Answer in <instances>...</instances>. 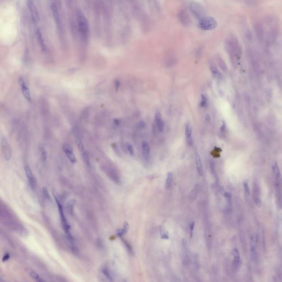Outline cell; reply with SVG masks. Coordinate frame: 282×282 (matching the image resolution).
I'll return each mask as SVG.
<instances>
[{
	"label": "cell",
	"instance_id": "cell-41",
	"mask_svg": "<svg viewBox=\"0 0 282 282\" xmlns=\"http://www.w3.org/2000/svg\"><path fill=\"white\" fill-rule=\"evenodd\" d=\"M206 120H207V121H209V120H210V116L208 115H207L206 116Z\"/></svg>",
	"mask_w": 282,
	"mask_h": 282
},
{
	"label": "cell",
	"instance_id": "cell-33",
	"mask_svg": "<svg viewBox=\"0 0 282 282\" xmlns=\"http://www.w3.org/2000/svg\"><path fill=\"white\" fill-rule=\"evenodd\" d=\"M207 104V99L206 97L204 94H202L200 106L202 108H204V107H206Z\"/></svg>",
	"mask_w": 282,
	"mask_h": 282
},
{
	"label": "cell",
	"instance_id": "cell-36",
	"mask_svg": "<svg viewBox=\"0 0 282 282\" xmlns=\"http://www.w3.org/2000/svg\"><path fill=\"white\" fill-rule=\"evenodd\" d=\"M243 186H244V189L245 192L246 193L247 195H250V189L249 186H248V184L246 182H244V184H243Z\"/></svg>",
	"mask_w": 282,
	"mask_h": 282
},
{
	"label": "cell",
	"instance_id": "cell-5",
	"mask_svg": "<svg viewBox=\"0 0 282 282\" xmlns=\"http://www.w3.org/2000/svg\"><path fill=\"white\" fill-rule=\"evenodd\" d=\"M1 147L3 157L6 160H10L12 157V151L11 147L8 143V141L5 137H3L1 139Z\"/></svg>",
	"mask_w": 282,
	"mask_h": 282
},
{
	"label": "cell",
	"instance_id": "cell-1",
	"mask_svg": "<svg viewBox=\"0 0 282 282\" xmlns=\"http://www.w3.org/2000/svg\"><path fill=\"white\" fill-rule=\"evenodd\" d=\"M54 198L55 201H56V203L57 204V208H58L59 211V214H60L61 222L62 225H63V230L65 231L66 234L67 239L68 240V242L70 243V245H75L74 238H73L72 234L70 233V225L69 224L68 221L66 219L65 214H64L63 205H62V204H61L60 201L57 199V197L55 196H54Z\"/></svg>",
	"mask_w": 282,
	"mask_h": 282
},
{
	"label": "cell",
	"instance_id": "cell-19",
	"mask_svg": "<svg viewBox=\"0 0 282 282\" xmlns=\"http://www.w3.org/2000/svg\"><path fill=\"white\" fill-rule=\"evenodd\" d=\"M198 192V185H196L195 186L193 187L192 190L189 193V200L191 203H192L194 201H195L196 199L197 198V194Z\"/></svg>",
	"mask_w": 282,
	"mask_h": 282
},
{
	"label": "cell",
	"instance_id": "cell-12",
	"mask_svg": "<svg viewBox=\"0 0 282 282\" xmlns=\"http://www.w3.org/2000/svg\"><path fill=\"white\" fill-rule=\"evenodd\" d=\"M155 122L157 126L158 130L160 132H163L164 129V122L163 121L162 115L159 112H157L155 114Z\"/></svg>",
	"mask_w": 282,
	"mask_h": 282
},
{
	"label": "cell",
	"instance_id": "cell-27",
	"mask_svg": "<svg viewBox=\"0 0 282 282\" xmlns=\"http://www.w3.org/2000/svg\"><path fill=\"white\" fill-rule=\"evenodd\" d=\"M29 274L30 275V277H32L33 280H35V281H36V282H40L45 281V280H43V279L37 273H36L35 272L31 271L29 272Z\"/></svg>",
	"mask_w": 282,
	"mask_h": 282
},
{
	"label": "cell",
	"instance_id": "cell-26",
	"mask_svg": "<svg viewBox=\"0 0 282 282\" xmlns=\"http://www.w3.org/2000/svg\"><path fill=\"white\" fill-rule=\"evenodd\" d=\"M76 204V201L74 200H71L67 202V209L69 214L73 215L74 213V206Z\"/></svg>",
	"mask_w": 282,
	"mask_h": 282
},
{
	"label": "cell",
	"instance_id": "cell-10",
	"mask_svg": "<svg viewBox=\"0 0 282 282\" xmlns=\"http://www.w3.org/2000/svg\"><path fill=\"white\" fill-rule=\"evenodd\" d=\"M77 145H78L79 149L81 152L82 155V158H83V159L84 163L88 168H90V162L89 155L88 154L86 150L84 148V146H83V144L82 143V142L80 139H78L77 141Z\"/></svg>",
	"mask_w": 282,
	"mask_h": 282
},
{
	"label": "cell",
	"instance_id": "cell-21",
	"mask_svg": "<svg viewBox=\"0 0 282 282\" xmlns=\"http://www.w3.org/2000/svg\"><path fill=\"white\" fill-rule=\"evenodd\" d=\"M210 69L211 70L212 74L213 77L217 79H220L222 78V74L220 73L219 71L218 70L217 67L214 65H211L210 66Z\"/></svg>",
	"mask_w": 282,
	"mask_h": 282
},
{
	"label": "cell",
	"instance_id": "cell-40",
	"mask_svg": "<svg viewBox=\"0 0 282 282\" xmlns=\"http://www.w3.org/2000/svg\"><path fill=\"white\" fill-rule=\"evenodd\" d=\"M139 127L141 128H144L146 126V123L144 122V121L143 120H141L139 123Z\"/></svg>",
	"mask_w": 282,
	"mask_h": 282
},
{
	"label": "cell",
	"instance_id": "cell-13",
	"mask_svg": "<svg viewBox=\"0 0 282 282\" xmlns=\"http://www.w3.org/2000/svg\"><path fill=\"white\" fill-rule=\"evenodd\" d=\"M195 162L196 166L197 171L198 175L200 176H202L204 174L203 165H202L200 155L197 152H196L195 154Z\"/></svg>",
	"mask_w": 282,
	"mask_h": 282
},
{
	"label": "cell",
	"instance_id": "cell-34",
	"mask_svg": "<svg viewBox=\"0 0 282 282\" xmlns=\"http://www.w3.org/2000/svg\"><path fill=\"white\" fill-rule=\"evenodd\" d=\"M126 148L128 149V151L129 154L131 156H133L134 155V149H133V147L131 144L130 143H127L126 144Z\"/></svg>",
	"mask_w": 282,
	"mask_h": 282
},
{
	"label": "cell",
	"instance_id": "cell-7",
	"mask_svg": "<svg viewBox=\"0 0 282 282\" xmlns=\"http://www.w3.org/2000/svg\"><path fill=\"white\" fill-rule=\"evenodd\" d=\"M25 175L28 178L30 187L33 190H35L36 187V179L33 175L30 166L28 165L25 166Z\"/></svg>",
	"mask_w": 282,
	"mask_h": 282
},
{
	"label": "cell",
	"instance_id": "cell-30",
	"mask_svg": "<svg viewBox=\"0 0 282 282\" xmlns=\"http://www.w3.org/2000/svg\"><path fill=\"white\" fill-rule=\"evenodd\" d=\"M122 242H124V244H125V247L127 249V250H128V252L129 253V254L131 255H133L134 253H133V249H132V247L131 246L130 244L126 240H124V239H122Z\"/></svg>",
	"mask_w": 282,
	"mask_h": 282
},
{
	"label": "cell",
	"instance_id": "cell-2",
	"mask_svg": "<svg viewBox=\"0 0 282 282\" xmlns=\"http://www.w3.org/2000/svg\"><path fill=\"white\" fill-rule=\"evenodd\" d=\"M77 19L81 35L84 39H87L89 34V25L86 17L80 10L77 11Z\"/></svg>",
	"mask_w": 282,
	"mask_h": 282
},
{
	"label": "cell",
	"instance_id": "cell-25",
	"mask_svg": "<svg viewBox=\"0 0 282 282\" xmlns=\"http://www.w3.org/2000/svg\"><path fill=\"white\" fill-rule=\"evenodd\" d=\"M101 272L103 274V275H104V276L108 279V280H109V281H111V282H112L114 281V280H113V278H112V276L111 275V273L109 271L107 267H104L102 269H101Z\"/></svg>",
	"mask_w": 282,
	"mask_h": 282
},
{
	"label": "cell",
	"instance_id": "cell-37",
	"mask_svg": "<svg viewBox=\"0 0 282 282\" xmlns=\"http://www.w3.org/2000/svg\"><path fill=\"white\" fill-rule=\"evenodd\" d=\"M120 85H121V83H120L119 79H116L114 82V86L116 91H117L119 89Z\"/></svg>",
	"mask_w": 282,
	"mask_h": 282
},
{
	"label": "cell",
	"instance_id": "cell-20",
	"mask_svg": "<svg viewBox=\"0 0 282 282\" xmlns=\"http://www.w3.org/2000/svg\"><path fill=\"white\" fill-rule=\"evenodd\" d=\"M185 11H182L179 14V18L182 24L184 25H188L190 23V19Z\"/></svg>",
	"mask_w": 282,
	"mask_h": 282
},
{
	"label": "cell",
	"instance_id": "cell-22",
	"mask_svg": "<svg viewBox=\"0 0 282 282\" xmlns=\"http://www.w3.org/2000/svg\"><path fill=\"white\" fill-rule=\"evenodd\" d=\"M173 179V174L171 172H169L167 174V177L166 179L165 188L166 190H169L171 187V184Z\"/></svg>",
	"mask_w": 282,
	"mask_h": 282
},
{
	"label": "cell",
	"instance_id": "cell-6",
	"mask_svg": "<svg viewBox=\"0 0 282 282\" xmlns=\"http://www.w3.org/2000/svg\"><path fill=\"white\" fill-rule=\"evenodd\" d=\"M27 6L32 21L34 23H37L39 19V17L35 3L32 0H28Z\"/></svg>",
	"mask_w": 282,
	"mask_h": 282
},
{
	"label": "cell",
	"instance_id": "cell-24",
	"mask_svg": "<svg viewBox=\"0 0 282 282\" xmlns=\"http://www.w3.org/2000/svg\"><path fill=\"white\" fill-rule=\"evenodd\" d=\"M272 171H273V173L274 175V176H276L277 178H278L280 177V168H279V166L277 164V163L276 162H273L272 163Z\"/></svg>",
	"mask_w": 282,
	"mask_h": 282
},
{
	"label": "cell",
	"instance_id": "cell-8",
	"mask_svg": "<svg viewBox=\"0 0 282 282\" xmlns=\"http://www.w3.org/2000/svg\"><path fill=\"white\" fill-rule=\"evenodd\" d=\"M63 150L70 163L74 164L77 162V158L74 154L73 153V148L69 144H64L63 146Z\"/></svg>",
	"mask_w": 282,
	"mask_h": 282
},
{
	"label": "cell",
	"instance_id": "cell-31",
	"mask_svg": "<svg viewBox=\"0 0 282 282\" xmlns=\"http://www.w3.org/2000/svg\"><path fill=\"white\" fill-rule=\"evenodd\" d=\"M42 192H43V195L44 198H45L47 200H48V201H51V197L49 195L48 190V189L46 187H44L43 188Z\"/></svg>",
	"mask_w": 282,
	"mask_h": 282
},
{
	"label": "cell",
	"instance_id": "cell-38",
	"mask_svg": "<svg viewBox=\"0 0 282 282\" xmlns=\"http://www.w3.org/2000/svg\"><path fill=\"white\" fill-rule=\"evenodd\" d=\"M10 257H11L10 254L9 253H8V252L6 253L5 254L3 255V256L2 262H6V261H7L10 260Z\"/></svg>",
	"mask_w": 282,
	"mask_h": 282
},
{
	"label": "cell",
	"instance_id": "cell-17",
	"mask_svg": "<svg viewBox=\"0 0 282 282\" xmlns=\"http://www.w3.org/2000/svg\"><path fill=\"white\" fill-rule=\"evenodd\" d=\"M234 256V266L235 269H238L240 264V256L239 250L235 248L233 251Z\"/></svg>",
	"mask_w": 282,
	"mask_h": 282
},
{
	"label": "cell",
	"instance_id": "cell-28",
	"mask_svg": "<svg viewBox=\"0 0 282 282\" xmlns=\"http://www.w3.org/2000/svg\"><path fill=\"white\" fill-rule=\"evenodd\" d=\"M217 61L218 65L219 66L220 68L224 72H226L227 70V66L226 65V63L223 60L221 57H218L217 58Z\"/></svg>",
	"mask_w": 282,
	"mask_h": 282
},
{
	"label": "cell",
	"instance_id": "cell-3",
	"mask_svg": "<svg viewBox=\"0 0 282 282\" xmlns=\"http://www.w3.org/2000/svg\"><path fill=\"white\" fill-rule=\"evenodd\" d=\"M217 21L212 17L204 16L199 20L198 27L203 30H212L217 28Z\"/></svg>",
	"mask_w": 282,
	"mask_h": 282
},
{
	"label": "cell",
	"instance_id": "cell-4",
	"mask_svg": "<svg viewBox=\"0 0 282 282\" xmlns=\"http://www.w3.org/2000/svg\"><path fill=\"white\" fill-rule=\"evenodd\" d=\"M190 11L198 19H201L204 17L205 11L204 7L197 2H191L189 6Z\"/></svg>",
	"mask_w": 282,
	"mask_h": 282
},
{
	"label": "cell",
	"instance_id": "cell-32",
	"mask_svg": "<svg viewBox=\"0 0 282 282\" xmlns=\"http://www.w3.org/2000/svg\"><path fill=\"white\" fill-rule=\"evenodd\" d=\"M160 233L162 239H169L168 233L166 232L164 229H163V228H160Z\"/></svg>",
	"mask_w": 282,
	"mask_h": 282
},
{
	"label": "cell",
	"instance_id": "cell-18",
	"mask_svg": "<svg viewBox=\"0 0 282 282\" xmlns=\"http://www.w3.org/2000/svg\"><path fill=\"white\" fill-rule=\"evenodd\" d=\"M128 229H129V224L127 222H125L123 224L122 228L120 229H119L117 231V236L121 238H122V237L125 236V235L127 234Z\"/></svg>",
	"mask_w": 282,
	"mask_h": 282
},
{
	"label": "cell",
	"instance_id": "cell-11",
	"mask_svg": "<svg viewBox=\"0 0 282 282\" xmlns=\"http://www.w3.org/2000/svg\"><path fill=\"white\" fill-rule=\"evenodd\" d=\"M185 137L188 146H192L193 143L192 138V128L189 123H187L185 125Z\"/></svg>",
	"mask_w": 282,
	"mask_h": 282
},
{
	"label": "cell",
	"instance_id": "cell-16",
	"mask_svg": "<svg viewBox=\"0 0 282 282\" xmlns=\"http://www.w3.org/2000/svg\"><path fill=\"white\" fill-rule=\"evenodd\" d=\"M142 149L144 157L146 159H148L150 157V148L149 145L146 141H142Z\"/></svg>",
	"mask_w": 282,
	"mask_h": 282
},
{
	"label": "cell",
	"instance_id": "cell-23",
	"mask_svg": "<svg viewBox=\"0 0 282 282\" xmlns=\"http://www.w3.org/2000/svg\"><path fill=\"white\" fill-rule=\"evenodd\" d=\"M36 35H37V39H38V43L39 44V45L40 46L41 48L43 51H45L46 49V46H45V44L44 43L43 38L41 33L40 31L37 32Z\"/></svg>",
	"mask_w": 282,
	"mask_h": 282
},
{
	"label": "cell",
	"instance_id": "cell-29",
	"mask_svg": "<svg viewBox=\"0 0 282 282\" xmlns=\"http://www.w3.org/2000/svg\"><path fill=\"white\" fill-rule=\"evenodd\" d=\"M40 152L41 159L43 162H45L48 158V152L46 151V149L43 147H40Z\"/></svg>",
	"mask_w": 282,
	"mask_h": 282
},
{
	"label": "cell",
	"instance_id": "cell-9",
	"mask_svg": "<svg viewBox=\"0 0 282 282\" xmlns=\"http://www.w3.org/2000/svg\"><path fill=\"white\" fill-rule=\"evenodd\" d=\"M19 83L21 90H22V93L23 94V96L25 97V98L29 101H32L30 90L28 87L27 85L25 84V80L22 77H21L19 79Z\"/></svg>",
	"mask_w": 282,
	"mask_h": 282
},
{
	"label": "cell",
	"instance_id": "cell-14",
	"mask_svg": "<svg viewBox=\"0 0 282 282\" xmlns=\"http://www.w3.org/2000/svg\"><path fill=\"white\" fill-rule=\"evenodd\" d=\"M106 173L108 174L109 177L113 180V181L115 182L116 184H120V179L119 176L117 174L116 171L111 168H109L107 170H106Z\"/></svg>",
	"mask_w": 282,
	"mask_h": 282
},
{
	"label": "cell",
	"instance_id": "cell-15",
	"mask_svg": "<svg viewBox=\"0 0 282 282\" xmlns=\"http://www.w3.org/2000/svg\"><path fill=\"white\" fill-rule=\"evenodd\" d=\"M258 236L257 234H253L251 236V251L253 255H255L257 251V247L258 245Z\"/></svg>",
	"mask_w": 282,
	"mask_h": 282
},
{
	"label": "cell",
	"instance_id": "cell-39",
	"mask_svg": "<svg viewBox=\"0 0 282 282\" xmlns=\"http://www.w3.org/2000/svg\"><path fill=\"white\" fill-rule=\"evenodd\" d=\"M255 204H256V206L258 208H261L262 207V202L260 198H255Z\"/></svg>",
	"mask_w": 282,
	"mask_h": 282
},
{
	"label": "cell",
	"instance_id": "cell-35",
	"mask_svg": "<svg viewBox=\"0 0 282 282\" xmlns=\"http://www.w3.org/2000/svg\"><path fill=\"white\" fill-rule=\"evenodd\" d=\"M194 227H195V223H191L190 224V238H192Z\"/></svg>",
	"mask_w": 282,
	"mask_h": 282
}]
</instances>
